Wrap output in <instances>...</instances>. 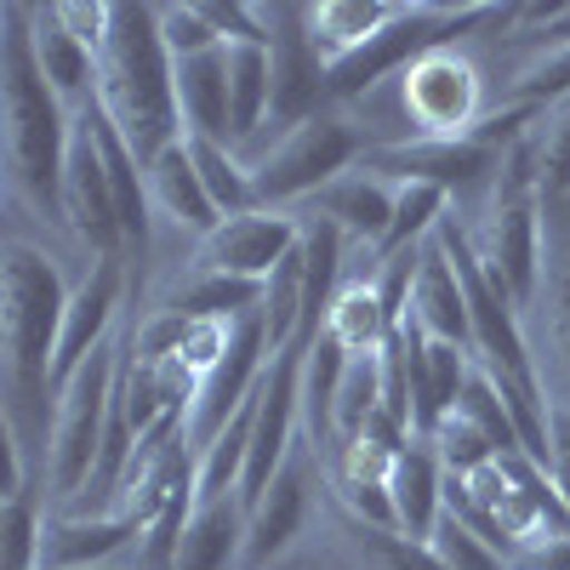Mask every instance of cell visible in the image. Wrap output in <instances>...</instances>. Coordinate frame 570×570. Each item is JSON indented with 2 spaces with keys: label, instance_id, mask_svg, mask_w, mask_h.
I'll return each instance as SVG.
<instances>
[{
  "label": "cell",
  "instance_id": "9a60e30c",
  "mask_svg": "<svg viewBox=\"0 0 570 570\" xmlns=\"http://www.w3.org/2000/svg\"><path fill=\"white\" fill-rule=\"evenodd\" d=\"M445 462L428 440H411L400 456H394V473H389V497H394V525L405 542H434L440 519H445Z\"/></svg>",
  "mask_w": 570,
  "mask_h": 570
},
{
  "label": "cell",
  "instance_id": "52a82bcc",
  "mask_svg": "<svg viewBox=\"0 0 570 570\" xmlns=\"http://www.w3.org/2000/svg\"><path fill=\"white\" fill-rule=\"evenodd\" d=\"M400 98L411 115V137H468L485 120V80L456 46L416 58L400 75Z\"/></svg>",
  "mask_w": 570,
  "mask_h": 570
},
{
  "label": "cell",
  "instance_id": "9c48e42d",
  "mask_svg": "<svg viewBox=\"0 0 570 570\" xmlns=\"http://www.w3.org/2000/svg\"><path fill=\"white\" fill-rule=\"evenodd\" d=\"M63 223L98 263H126V228H120V206H115V183H109L104 149L91 137L86 115H75V142H69V166H63Z\"/></svg>",
  "mask_w": 570,
  "mask_h": 570
},
{
  "label": "cell",
  "instance_id": "7a4b0ae2",
  "mask_svg": "<svg viewBox=\"0 0 570 570\" xmlns=\"http://www.w3.org/2000/svg\"><path fill=\"white\" fill-rule=\"evenodd\" d=\"M0 120H7L12 195H23L40 217L63 223V166L75 142V115L35 58L29 7H0Z\"/></svg>",
  "mask_w": 570,
  "mask_h": 570
},
{
  "label": "cell",
  "instance_id": "ffe728a7",
  "mask_svg": "<svg viewBox=\"0 0 570 570\" xmlns=\"http://www.w3.org/2000/svg\"><path fill=\"white\" fill-rule=\"evenodd\" d=\"M149 200H155L160 217H171V223L188 228V234H200V240L223 228V212L212 206L195 160H188V142H177V149H166V155L149 166Z\"/></svg>",
  "mask_w": 570,
  "mask_h": 570
},
{
  "label": "cell",
  "instance_id": "e0dca14e",
  "mask_svg": "<svg viewBox=\"0 0 570 570\" xmlns=\"http://www.w3.org/2000/svg\"><path fill=\"white\" fill-rule=\"evenodd\" d=\"M434 343H456L473 354V320H468V297H462V279L445 257L440 240L422 246V268H416V285H411V314Z\"/></svg>",
  "mask_w": 570,
  "mask_h": 570
},
{
  "label": "cell",
  "instance_id": "6da1fadb",
  "mask_svg": "<svg viewBox=\"0 0 570 570\" xmlns=\"http://www.w3.org/2000/svg\"><path fill=\"white\" fill-rule=\"evenodd\" d=\"M69 285L58 263L29 240H7L0 252V354H7V434H12V480L46 485L52 456L58 389L52 365L63 343Z\"/></svg>",
  "mask_w": 570,
  "mask_h": 570
},
{
  "label": "cell",
  "instance_id": "277c9868",
  "mask_svg": "<svg viewBox=\"0 0 570 570\" xmlns=\"http://www.w3.org/2000/svg\"><path fill=\"white\" fill-rule=\"evenodd\" d=\"M115 389H120V337L91 354L58 394V422H52V456H46V485L63 502H80L98 480L109 416H115Z\"/></svg>",
  "mask_w": 570,
  "mask_h": 570
},
{
  "label": "cell",
  "instance_id": "f35d334b",
  "mask_svg": "<svg viewBox=\"0 0 570 570\" xmlns=\"http://www.w3.org/2000/svg\"><path fill=\"white\" fill-rule=\"evenodd\" d=\"M564 109H570V104H564Z\"/></svg>",
  "mask_w": 570,
  "mask_h": 570
},
{
  "label": "cell",
  "instance_id": "7c38bea8",
  "mask_svg": "<svg viewBox=\"0 0 570 570\" xmlns=\"http://www.w3.org/2000/svg\"><path fill=\"white\" fill-rule=\"evenodd\" d=\"M314 451H292V462L279 468V480L246 508V564L240 570H263L292 548L308 525V502H314Z\"/></svg>",
  "mask_w": 570,
  "mask_h": 570
},
{
  "label": "cell",
  "instance_id": "74e56055",
  "mask_svg": "<svg viewBox=\"0 0 570 570\" xmlns=\"http://www.w3.org/2000/svg\"><path fill=\"white\" fill-rule=\"evenodd\" d=\"M508 570H570V531H564V537H542V542H531Z\"/></svg>",
  "mask_w": 570,
  "mask_h": 570
},
{
  "label": "cell",
  "instance_id": "1f68e13d",
  "mask_svg": "<svg viewBox=\"0 0 570 570\" xmlns=\"http://www.w3.org/2000/svg\"><path fill=\"white\" fill-rule=\"evenodd\" d=\"M160 35H166V52L171 58H200V52H217V29L206 23V12H200V0L195 7H160Z\"/></svg>",
  "mask_w": 570,
  "mask_h": 570
},
{
  "label": "cell",
  "instance_id": "44dd1931",
  "mask_svg": "<svg viewBox=\"0 0 570 570\" xmlns=\"http://www.w3.org/2000/svg\"><path fill=\"white\" fill-rule=\"evenodd\" d=\"M234 564H246V502L240 497L200 502L183 531L177 570H234Z\"/></svg>",
  "mask_w": 570,
  "mask_h": 570
},
{
  "label": "cell",
  "instance_id": "4316f807",
  "mask_svg": "<svg viewBox=\"0 0 570 570\" xmlns=\"http://www.w3.org/2000/svg\"><path fill=\"white\" fill-rule=\"evenodd\" d=\"M40 537H46L40 480H12L7 513H0V548H7V570H40Z\"/></svg>",
  "mask_w": 570,
  "mask_h": 570
},
{
  "label": "cell",
  "instance_id": "7402d4cb",
  "mask_svg": "<svg viewBox=\"0 0 570 570\" xmlns=\"http://www.w3.org/2000/svg\"><path fill=\"white\" fill-rule=\"evenodd\" d=\"M405 0H320L308 7V35H314V52L325 63H343L354 58L371 35H383L400 18Z\"/></svg>",
  "mask_w": 570,
  "mask_h": 570
},
{
  "label": "cell",
  "instance_id": "e575fe53",
  "mask_svg": "<svg viewBox=\"0 0 570 570\" xmlns=\"http://www.w3.org/2000/svg\"><path fill=\"white\" fill-rule=\"evenodd\" d=\"M360 542L376 553V564H383V570H451L445 559H434V548L405 542V537H394V531H365V525H360Z\"/></svg>",
  "mask_w": 570,
  "mask_h": 570
},
{
  "label": "cell",
  "instance_id": "cb8c5ba5",
  "mask_svg": "<svg viewBox=\"0 0 570 570\" xmlns=\"http://www.w3.org/2000/svg\"><path fill=\"white\" fill-rule=\"evenodd\" d=\"M325 331L348 348V360H365V354H383L394 343V320L383 308V297H376L371 279H348L337 303H331L325 314Z\"/></svg>",
  "mask_w": 570,
  "mask_h": 570
},
{
  "label": "cell",
  "instance_id": "ba28073f",
  "mask_svg": "<svg viewBox=\"0 0 570 570\" xmlns=\"http://www.w3.org/2000/svg\"><path fill=\"white\" fill-rule=\"evenodd\" d=\"M502 155H491L473 137H400V142H371L354 171H371L383 183H434L445 195L456 188H480L485 177H497Z\"/></svg>",
  "mask_w": 570,
  "mask_h": 570
},
{
  "label": "cell",
  "instance_id": "484cf974",
  "mask_svg": "<svg viewBox=\"0 0 570 570\" xmlns=\"http://www.w3.org/2000/svg\"><path fill=\"white\" fill-rule=\"evenodd\" d=\"M188 142V160H195V171H200V183H206V195H212V206L223 212V223L228 217H246V212H257V188H252V166L228 149V142H206V137H183Z\"/></svg>",
  "mask_w": 570,
  "mask_h": 570
},
{
  "label": "cell",
  "instance_id": "5bb4252c",
  "mask_svg": "<svg viewBox=\"0 0 570 570\" xmlns=\"http://www.w3.org/2000/svg\"><path fill=\"white\" fill-rule=\"evenodd\" d=\"M142 525L126 513H58L46 519L40 537V570H109L126 548L137 553Z\"/></svg>",
  "mask_w": 570,
  "mask_h": 570
},
{
  "label": "cell",
  "instance_id": "4fadbf2b",
  "mask_svg": "<svg viewBox=\"0 0 570 570\" xmlns=\"http://www.w3.org/2000/svg\"><path fill=\"white\" fill-rule=\"evenodd\" d=\"M126 285H131L126 263H91V274L69 292L63 343H58V365H52V389H58V394H63V383H69V376H75L91 354H98L104 343H115L109 325H115V314H120V303H126Z\"/></svg>",
  "mask_w": 570,
  "mask_h": 570
},
{
  "label": "cell",
  "instance_id": "836d02e7",
  "mask_svg": "<svg viewBox=\"0 0 570 570\" xmlns=\"http://www.w3.org/2000/svg\"><path fill=\"white\" fill-rule=\"evenodd\" d=\"M564 200H570V109H559L553 126H542V206Z\"/></svg>",
  "mask_w": 570,
  "mask_h": 570
},
{
  "label": "cell",
  "instance_id": "d6986e66",
  "mask_svg": "<svg viewBox=\"0 0 570 570\" xmlns=\"http://www.w3.org/2000/svg\"><path fill=\"white\" fill-rule=\"evenodd\" d=\"M29 35H35V58H40L46 80H52V91L69 109H86L98 98V58L69 35L58 7H29Z\"/></svg>",
  "mask_w": 570,
  "mask_h": 570
},
{
  "label": "cell",
  "instance_id": "3957f363",
  "mask_svg": "<svg viewBox=\"0 0 570 570\" xmlns=\"http://www.w3.org/2000/svg\"><path fill=\"white\" fill-rule=\"evenodd\" d=\"M98 104L131 142L142 171L183 142L177 63L160 35V7H115V29L98 58Z\"/></svg>",
  "mask_w": 570,
  "mask_h": 570
},
{
  "label": "cell",
  "instance_id": "8992f818",
  "mask_svg": "<svg viewBox=\"0 0 570 570\" xmlns=\"http://www.w3.org/2000/svg\"><path fill=\"white\" fill-rule=\"evenodd\" d=\"M268 18V80H274V98H268V126L285 137L297 131L303 120L325 115L331 104V63L314 52V35H308V7H263Z\"/></svg>",
  "mask_w": 570,
  "mask_h": 570
},
{
  "label": "cell",
  "instance_id": "4dcf8cb0",
  "mask_svg": "<svg viewBox=\"0 0 570 570\" xmlns=\"http://www.w3.org/2000/svg\"><path fill=\"white\" fill-rule=\"evenodd\" d=\"M428 548H434V559H445L451 570H508V559L473 525H462L451 508H445V519H440V531H434V542H428Z\"/></svg>",
  "mask_w": 570,
  "mask_h": 570
},
{
  "label": "cell",
  "instance_id": "8fae6325",
  "mask_svg": "<svg viewBox=\"0 0 570 570\" xmlns=\"http://www.w3.org/2000/svg\"><path fill=\"white\" fill-rule=\"evenodd\" d=\"M297 246H303V223L297 217H285V212H246V217H228L217 234H206L200 252H195V268L268 279Z\"/></svg>",
  "mask_w": 570,
  "mask_h": 570
},
{
  "label": "cell",
  "instance_id": "5b68a950",
  "mask_svg": "<svg viewBox=\"0 0 570 570\" xmlns=\"http://www.w3.org/2000/svg\"><path fill=\"white\" fill-rule=\"evenodd\" d=\"M371 149L365 131L343 115H314L297 131H285L263 160H252V188H257V212H285L297 200H314L320 188L348 177L360 155Z\"/></svg>",
  "mask_w": 570,
  "mask_h": 570
},
{
  "label": "cell",
  "instance_id": "f1b7e54d",
  "mask_svg": "<svg viewBox=\"0 0 570 570\" xmlns=\"http://www.w3.org/2000/svg\"><path fill=\"white\" fill-rule=\"evenodd\" d=\"M428 445L440 451V462H445V473L451 480H473L480 468H491L497 462V445L480 434V422H468L462 411H451L434 434H428Z\"/></svg>",
  "mask_w": 570,
  "mask_h": 570
},
{
  "label": "cell",
  "instance_id": "603a6c76",
  "mask_svg": "<svg viewBox=\"0 0 570 570\" xmlns=\"http://www.w3.org/2000/svg\"><path fill=\"white\" fill-rule=\"evenodd\" d=\"M263 285H268V279H240V274H206V268H195L160 308L177 314V320H217V325H234V320H246V314L263 308Z\"/></svg>",
  "mask_w": 570,
  "mask_h": 570
},
{
  "label": "cell",
  "instance_id": "f546056e",
  "mask_svg": "<svg viewBox=\"0 0 570 570\" xmlns=\"http://www.w3.org/2000/svg\"><path fill=\"white\" fill-rule=\"evenodd\" d=\"M468 422H480V434L497 445V456H513V451H525L519 445V428H513V416H508V405H502V389L491 383V371L485 365H473V376H468V394H462V405H456Z\"/></svg>",
  "mask_w": 570,
  "mask_h": 570
},
{
  "label": "cell",
  "instance_id": "d590c367",
  "mask_svg": "<svg viewBox=\"0 0 570 570\" xmlns=\"http://www.w3.org/2000/svg\"><path fill=\"white\" fill-rule=\"evenodd\" d=\"M58 18L69 23V35L86 46L91 58H104V46H109V29H115V7H98V0H63Z\"/></svg>",
  "mask_w": 570,
  "mask_h": 570
},
{
  "label": "cell",
  "instance_id": "d4e9b609",
  "mask_svg": "<svg viewBox=\"0 0 570 570\" xmlns=\"http://www.w3.org/2000/svg\"><path fill=\"white\" fill-rule=\"evenodd\" d=\"M268 46H228V126H234V155L268 126Z\"/></svg>",
  "mask_w": 570,
  "mask_h": 570
},
{
  "label": "cell",
  "instance_id": "83f0119b",
  "mask_svg": "<svg viewBox=\"0 0 570 570\" xmlns=\"http://www.w3.org/2000/svg\"><path fill=\"white\" fill-rule=\"evenodd\" d=\"M548 343H553V376H559V405H570V228L553 246L548 274Z\"/></svg>",
  "mask_w": 570,
  "mask_h": 570
},
{
  "label": "cell",
  "instance_id": "d6a6232c",
  "mask_svg": "<svg viewBox=\"0 0 570 570\" xmlns=\"http://www.w3.org/2000/svg\"><path fill=\"white\" fill-rule=\"evenodd\" d=\"M206 23L217 29L223 46H268V18L263 7H246V0H200Z\"/></svg>",
  "mask_w": 570,
  "mask_h": 570
},
{
  "label": "cell",
  "instance_id": "ac0fdd59",
  "mask_svg": "<svg viewBox=\"0 0 570 570\" xmlns=\"http://www.w3.org/2000/svg\"><path fill=\"white\" fill-rule=\"evenodd\" d=\"M177 63V109H183V137H206L234 149L228 126V46L200 58H171Z\"/></svg>",
  "mask_w": 570,
  "mask_h": 570
},
{
  "label": "cell",
  "instance_id": "8d00e7d4",
  "mask_svg": "<svg viewBox=\"0 0 570 570\" xmlns=\"http://www.w3.org/2000/svg\"><path fill=\"white\" fill-rule=\"evenodd\" d=\"M548 480H553L559 502L570 508V405H559V400L548 416Z\"/></svg>",
  "mask_w": 570,
  "mask_h": 570
},
{
  "label": "cell",
  "instance_id": "2e32d148",
  "mask_svg": "<svg viewBox=\"0 0 570 570\" xmlns=\"http://www.w3.org/2000/svg\"><path fill=\"white\" fill-rule=\"evenodd\" d=\"M308 217H325L331 228L343 234L348 246H383L389 240V223H394V183L371 177V171H348L331 188L308 200Z\"/></svg>",
  "mask_w": 570,
  "mask_h": 570
},
{
  "label": "cell",
  "instance_id": "30bf717a",
  "mask_svg": "<svg viewBox=\"0 0 570 570\" xmlns=\"http://www.w3.org/2000/svg\"><path fill=\"white\" fill-rule=\"evenodd\" d=\"M473 246H480L497 285L513 297V308L525 314L542 292V200H491L485 234Z\"/></svg>",
  "mask_w": 570,
  "mask_h": 570
}]
</instances>
